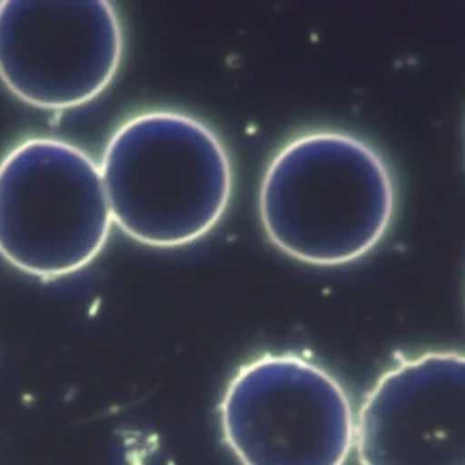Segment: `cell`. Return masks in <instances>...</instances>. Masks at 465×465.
I'll list each match as a JSON object with an SVG mask.
<instances>
[{
    "label": "cell",
    "instance_id": "8992f818",
    "mask_svg": "<svg viewBox=\"0 0 465 465\" xmlns=\"http://www.w3.org/2000/svg\"><path fill=\"white\" fill-rule=\"evenodd\" d=\"M360 465H465V352L401 360L356 414Z\"/></svg>",
    "mask_w": 465,
    "mask_h": 465
},
{
    "label": "cell",
    "instance_id": "5b68a950",
    "mask_svg": "<svg viewBox=\"0 0 465 465\" xmlns=\"http://www.w3.org/2000/svg\"><path fill=\"white\" fill-rule=\"evenodd\" d=\"M122 49L109 2H0V80L35 107L93 100L114 78Z\"/></svg>",
    "mask_w": 465,
    "mask_h": 465
},
{
    "label": "cell",
    "instance_id": "3957f363",
    "mask_svg": "<svg viewBox=\"0 0 465 465\" xmlns=\"http://www.w3.org/2000/svg\"><path fill=\"white\" fill-rule=\"evenodd\" d=\"M113 218L98 163L56 138H29L0 162V254L16 269L58 278L105 245Z\"/></svg>",
    "mask_w": 465,
    "mask_h": 465
},
{
    "label": "cell",
    "instance_id": "7a4b0ae2",
    "mask_svg": "<svg viewBox=\"0 0 465 465\" xmlns=\"http://www.w3.org/2000/svg\"><path fill=\"white\" fill-rule=\"evenodd\" d=\"M98 167L113 223L153 247L205 236L232 193L223 142L207 124L178 111L129 118L113 133Z\"/></svg>",
    "mask_w": 465,
    "mask_h": 465
},
{
    "label": "cell",
    "instance_id": "6da1fadb",
    "mask_svg": "<svg viewBox=\"0 0 465 465\" xmlns=\"http://www.w3.org/2000/svg\"><path fill=\"white\" fill-rule=\"evenodd\" d=\"M392 174L356 134L318 129L289 140L269 162L258 193L267 238L314 265L367 254L394 214Z\"/></svg>",
    "mask_w": 465,
    "mask_h": 465
},
{
    "label": "cell",
    "instance_id": "277c9868",
    "mask_svg": "<svg viewBox=\"0 0 465 465\" xmlns=\"http://www.w3.org/2000/svg\"><path fill=\"white\" fill-rule=\"evenodd\" d=\"M220 427L240 465H345L356 414L327 369L280 352L262 354L232 374Z\"/></svg>",
    "mask_w": 465,
    "mask_h": 465
}]
</instances>
